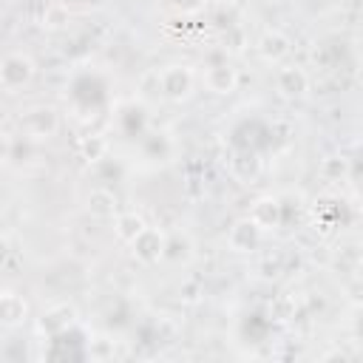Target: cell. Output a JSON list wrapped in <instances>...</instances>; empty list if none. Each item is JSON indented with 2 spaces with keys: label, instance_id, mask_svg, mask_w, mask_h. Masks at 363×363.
<instances>
[{
  "label": "cell",
  "instance_id": "15",
  "mask_svg": "<svg viewBox=\"0 0 363 363\" xmlns=\"http://www.w3.org/2000/svg\"><path fill=\"white\" fill-rule=\"evenodd\" d=\"M11 150H14L11 136H9L6 130H0V162H3V159H9V156H11Z\"/></svg>",
  "mask_w": 363,
  "mask_h": 363
},
{
  "label": "cell",
  "instance_id": "6",
  "mask_svg": "<svg viewBox=\"0 0 363 363\" xmlns=\"http://www.w3.org/2000/svg\"><path fill=\"white\" fill-rule=\"evenodd\" d=\"M201 79H204V88L213 91V94H233L235 85H238V71L230 62H218V65L204 68Z\"/></svg>",
  "mask_w": 363,
  "mask_h": 363
},
{
  "label": "cell",
  "instance_id": "14",
  "mask_svg": "<svg viewBox=\"0 0 363 363\" xmlns=\"http://www.w3.org/2000/svg\"><path fill=\"white\" fill-rule=\"evenodd\" d=\"M105 150H108V142H105L102 136H88V139H82V153H85V159L99 162V159H105Z\"/></svg>",
  "mask_w": 363,
  "mask_h": 363
},
{
  "label": "cell",
  "instance_id": "5",
  "mask_svg": "<svg viewBox=\"0 0 363 363\" xmlns=\"http://www.w3.org/2000/svg\"><path fill=\"white\" fill-rule=\"evenodd\" d=\"M275 88H278L284 96L295 99V96H303V94H306L309 77H306V71L298 68V65H281V68L275 71Z\"/></svg>",
  "mask_w": 363,
  "mask_h": 363
},
{
  "label": "cell",
  "instance_id": "17",
  "mask_svg": "<svg viewBox=\"0 0 363 363\" xmlns=\"http://www.w3.org/2000/svg\"><path fill=\"white\" fill-rule=\"evenodd\" d=\"M6 255H9V244L0 238V264H3V258H6Z\"/></svg>",
  "mask_w": 363,
  "mask_h": 363
},
{
  "label": "cell",
  "instance_id": "16",
  "mask_svg": "<svg viewBox=\"0 0 363 363\" xmlns=\"http://www.w3.org/2000/svg\"><path fill=\"white\" fill-rule=\"evenodd\" d=\"M201 3L204 0H173V6L182 11H196V9H201Z\"/></svg>",
  "mask_w": 363,
  "mask_h": 363
},
{
  "label": "cell",
  "instance_id": "2",
  "mask_svg": "<svg viewBox=\"0 0 363 363\" xmlns=\"http://www.w3.org/2000/svg\"><path fill=\"white\" fill-rule=\"evenodd\" d=\"M156 79H159V94L173 102L187 99L193 91V71L187 65H167L156 71Z\"/></svg>",
  "mask_w": 363,
  "mask_h": 363
},
{
  "label": "cell",
  "instance_id": "1",
  "mask_svg": "<svg viewBox=\"0 0 363 363\" xmlns=\"http://www.w3.org/2000/svg\"><path fill=\"white\" fill-rule=\"evenodd\" d=\"M17 125H20V133L26 139L37 142V139H51L60 130V116H57V111L51 105H34V108L20 113Z\"/></svg>",
  "mask_w": 363,
  "mask_h": 363
},
{
  "label": "cell",
  "instance_id": "10",
  "mask_svg": "<svg viewBox=\"0 0 363 363\" xmlns=\"http://www.w3.org/2000/svg\"><path fill=\"white\" fill-rule=\"evenodd\" d=\"M119 128H122V133L125 136H142L145 133V128H147V113H145V108L142 105H136V102H128L122 111H119Z\"/></svg>",
  "mask_w": 363,
  "mask_h": 363
},
{
  "label": "cell",
  "instance_id": "8",
  "mask_svg": "<svg viewBox=\"0 0 363 363\" xmlns=\"http://www.w3.org/2000/svg\"><path fill=\"white\" fill-rule=\"evenodd\" d=\"M255 48H258V54H261L264 62L278 65V62L289 54V37H286L284 31H278V28H269V31L261 34V40H258Z\"/></svg>",
  "mask_w": 363,
  "mask_h": 363
},
{
  "label": "cell",
  "instance_id": "7",
  "mask_svg": "<svg viewBox=\"0 0 363 363\" xmlns=\"http://www.w3.org/2000/svg\"><path fill=\"white\" fill-rule=\"evenodd\" d=\"M261 233H264V230H261L252 218H241V221L233 224L227 241H230V247H233L235 252H250V250H255V247L261 244Z\"/></svg>",
  "mask_w": 363,
  "mask_h": 363
},
{
  "label": "cell",
  "instance_id": "3",
  "mask_svg": "<svg viewBox=\"0 0 363 363\" xmlns=\"http://www.w3.org/2000/svg\"><path fill=\"white\" fill-rule=\"evenodd\" d=\"M34 77V60L28 54H9L0 62V85L6 91H17L23 88L28 79Z\"/></svg>",
  "mask_w": 363,
  "mask_h": 363
},
{
  "label": "cell",
  "instance_id": "12",
  "mask_svg": "<svg viewBox=\"0 0 363 363\" xmlns=\"http://www.w3.org/2000/svg\"><path fill=\"white\" fill-rule=\"evenodd\" d=\"M26 301L17 295V292H3L0 295V323H23L26 320Z\"/></svg>",
  "mask_w": 363,
  "mask_h": 363
},
{
  "label": "cell",
  "instance_id": "4",
  "mask_svg": "<svg viewBox=\"0 0 363 363\" xmlns=\"http://www.w3.org/2000/svg\"><path fill=\"white\" fill-rule=\"evenodd\" d=\"M164 247H167V238L156 227H145L130 241V252H133V258L139 264H156L159 258H164Z\"/></svg>",
  "mask_w": 363,
  "mask_h": 363
},
{
  "label": "cell",
  "instance_id": "11",
  "mask_svg": "<svg viewBox=\"0 0 363 363\" xmlns=\"http://www.w3.org/2000/svg\"><path fill=\"white\" fill-rule=\"evenodd\" d=\"M147 227V221L139 216V213H116V221H113V233L119 241L130 244L142 230Z\"/></svg>",
  "mask_w": 363,
  "mask_h": 363
},
{
  "label": "cell",
  "instance_id": "13",
  "mask_svg": "<svg viewBox=\"0 0 363 363\" xmlns=\"http://www.w3.org/2000/svg\"><path fill=\"white\" fill-rule=\"evenodd\" d=\"M88 213L96 216V218H111V216H116V196H113L108 187L91 190V196H88Z\"/></svg>",
  "mask_w": 363,
  "mask_h": 363
},
{
  "label": "cell",
  "instance_id": "9",
  "mask_svg": "<svg viewBox=\"0 0 363 363\" xmlns=\"http://www.w3.org/2000/svg\"><path fill=\"white\" fill-rule=\"evenodd\" d=\"M247 218H252L261 230L275 227V224L281 221V204H278V199H272V196H261V199L250 207V216H247Z\"/></svg>",
  "mask_w": 363,
  "mask_h": 363
}]
</instances>
